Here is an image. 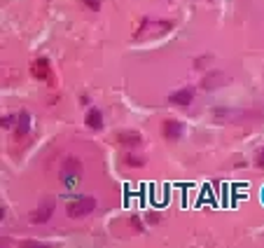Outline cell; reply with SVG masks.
<instances>
[{
  "label": "cell",
  "instance_id": "1",
  "mask_svg": "<svg viewBox=\"0 0 264 248\" xmlns=\"http://www.w3.org/2000/svg\"><path fill=\"white\" fill-rule=\"evenodd\" d=\"M59 178H61L63 187H68V190H71V187H77L79 180H82V166H79V162L77 160H68L66 164H63Z\"/></svg>",
  "mask_w": 264,
  "mask_h": 248
},
{
  "label": "cell",
  "instance_id": "2",
  "mask_svg": "<svg viewBox=\"0 0 264 248\" xmlns=\"http://www.w3.org/2000/svg\"><path fill=\"white\" fill-rule=\"evenodd\" d=\"M96 208V199L94 197H77L68 204V215L71 218H84Z\"/></svg>",
  "mask_w": 264,
  "mask_h": 248
},
{
  "label": "cell",
  "instance_id": "3",
  "mask_svg": "<svg viewBox=\"0 0 264 248\" xmlns=\"http://www.w3.org/2000/svg\"><path fill=\"white\" fill-rule=\"evenodd\" d=\"M54 199H42L40 202V206L36 208V213L31 215V220L36 222V225H42V222H47L49 218H52V213H54Z\"/></svg>",
  "mask_w": 264,
  "mask_h": 248
},
{
  "label": "cell",
  "instance_id": "4",
  "mask_svg": "<svg viewBox=\"0 0 264 248\" xmlns=\"http://www.w3.org/2000/svg\"><path fill=\"white\" fill-rule=\"evenodd\" d=\"M192 98H194V89L185 87V89H178V91H173V94L168 96V101H171L173 106H183V108H187L189 103H192Z\"/></svg>",
  "mask_w": 264,
  "mask_h": 248
},
{
  "label": "cell",
  "instance_id": "5",
  "mask_svg": "<svg viewBox=\"0 0 264 248\" xmlns=\"http://www.w3.org/2000/svg\"><path fill=\"white\" fill-rule=\"evenodd\" d=\"M183 131H185V124H183V122L168 120V122L164 124V136H166L168 141H178V138L183 136Z\"/></svg>",
  "mask_w": 264,
  "mask_h": 248
},
{
  "label": "cell",
  "instance_id": "6",
  "mask_svg": "<svg viewBox=\"0 0 264 248\" xmlns=\"http://www.w3.org/2000/svg\"><path fill=\"white\" fill-rule=\"evenodd\" d=\"M117 141H119V145H129V148H133V145H141L143 143V136L136 131H122L117 133Z\"/></svg>",
  "mask_w": 264,
  "mask_h": 248
},
{
  "label": "cell",
  "instance_id": "7",
  "mask_svg": "<svg viewBox=\"0 0 264 248\" xmlns=\"http://www.w3.org/2000/svg\"><path fill=\"white\" fill-rule=\"evenodd\" d=\"M33 75H36L38 80H49V61L47 59H38L36 63H33Z\"/></svg>",
  "mask_w": 264,
  "mask_h": 248
},
{
  "label": "cell",
  "instance_id": "8",
  "mask_svg": "<svg viewBox=\"0 0 264 248\" xmlns=\"http://www.w3.org/2000/svg\"><path fill=\"white\" fill-rule=\"evenodd\" d=\"M28 131H31V115H28L26 110H24V113H19L17 136H19V138H24V136H28Z\"/></svg>",
  "mask_w": 264,
  "mask_h": 248
},
{
  "label": "cell",
  "instance_id": "9",
  "mask_svg": "<svg viewBox=\"0 0 264 248\" xmlns=\"http://www.w3.org/2000/svg\"><path fill=\"white\" fill-rule=\"evenodd\" d=\"M87 126H91V129H101L103 126V115H101L98 108H91L87 113Z\"/></svg>",
  "mask_w": 264,
  "mask_h": 248
},
{
  "label": "cell",
  "instance_id": "10",
  "mask_svg": "<svg viewBox=\"0 0 264 248\" xmlns=\"http://www.w3.org/2000/svg\"><path fill=\"white\" fill-rule=\"evenodd\" d=\"M124 162H126L129 166H143V164H145V160H143V157H136V155H126Z\"/></svg>",
  "mask_w": 264,
  "mask_h": 248
},
{
  "label": "cell",
  "instance_id": "11",
  "mask_svg": "<svg viewBox=\"0 0 264 248\" xmlns=\"http://www.w3.org/2000/svg\"><path fill=\"white\" fill-rule=\"evenodd\" d=\"M17 122H19V117H14V115H5V117H2V126H5V129H9V126H17Z\"/></svg>",
  "mask_w": 264,
  "mask_h": 248
},
{
  "label": "cell",
  "instance_id": "12",
  "mask_svg": "<svg viewBox=\"0 0 264 248\" xmlns=\"http://www.w3.org/2000/svg\"><path fill=\"white\" fill-rule=\"evenodd\" d=\"M82 2H84V5H87L89 9H94V12H96V9L101 7V0H82Z\"/></svg>",
  "mask_w": 264,
  "mask_h": 248
},
{
  "label": "cell",
  "instance_id": "13",
  "mask_svg": "<svg viewBox=\"0 0 264 248\" xmlns=\"http://www.w3.org/2000/svg\"><path fill=\"white\" fill-rule=\"evenodd\" d=\"M257 164L264 168V148H262V152H260V157H257Z\"/></svg>",
  "mask_w": 264,
  "mask_h": 248
}]
</instances>
